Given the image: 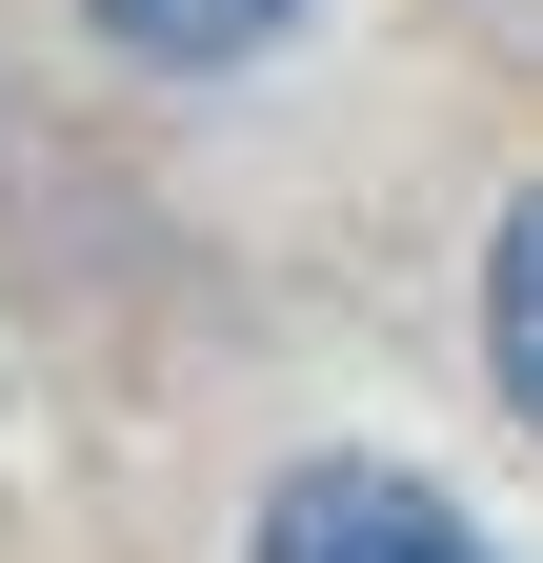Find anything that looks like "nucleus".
I'll return each mask as SVG.
<instances>
[{"label":"nucleus","instance_id":"obj_1","mask_svg":"<svg viewBox=\"0 0 543 563\" xmlns=\"http://www.w3.org/2000/svg\"><path fill=\"white\" fill-rule=\"evenodd\" d=\"M262 563H503V543L463 523L423 463H282V504H262Z\"/></svg>","mask_w":543,"mask_h":563},{"label":"nucleus","instance_id":"obj_2","mask_svg":"<svg viewBox=\"0 0 543 563\" xmlns=\"http://www.w3.org/2000/svg\"><path fill=\"white\" fill-rule=\"evenodd\" d=\"M81 21H101L121 60H162V81H222V60H262L302 0H81Z\"/></svg>","mask_w":543,"mask_h":563},{"label":"nucleus","instance_id":"obj_3","mask_svg":"<svg viewBox=\"0 0 543 563\" xmlns=\"http://www.w3.org/2000/svg\"><path fill=\"white\" fill-rule=\"evenodd\" d=\"M484 363L523 402V443H543V181L503 201V242H484Z\"/></svg>","mask_w":543,"mask_h":563}]
</instances>
